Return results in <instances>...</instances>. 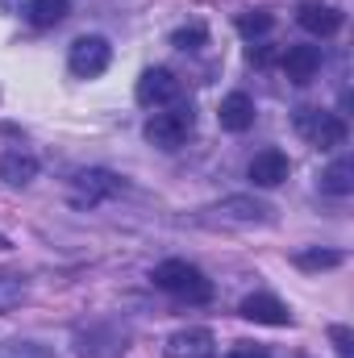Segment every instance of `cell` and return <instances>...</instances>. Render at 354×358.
<instances>
[{"label":"cell","instance_id":"1","mask_svg":"<svg viewBox=\"0 0 354 358\" xmlns=\"http://www.w3.org/2000/svg\"><path fill=\"white\" fill-rule=\"evenodd\" d=\"M71 346H76V358H125L129 346H134V334H129L125 321L108 317V321L80 325L76 338H71Z\"/></svg>","mask_w":354,"mask_h":358},{"label":"cell","instance_id":"2","mask_svg":"<svg viewBox=\"0 0 354 358\" xmlns=\"http://www.w3.org/2000/svg\"><path fill=\"white\" fill-rule=\"evenodd\" d=\"M150 279H155V287L171 292V296L187 300V304H208V300H213V279H204V271L192 267V263H183V259L159 263Z\"/></svg>","mask_w":354,"mask_h":358},{"label":"cell","instance_id":"3","mask_svg":"<svg viewBox=\"0 0 354 358\" xmlns=\"http://www.w3.org/2000/svg\"><path fill=\"white\" fill-rule=\"evenodd\" d=\"M296 134L317 150H338L351 138L346 121L338 113H325V108H296Z\"/></svg>","mask_w":354,"mask_h":358},{"label":"cell","instance_id":"4","mask_svg":"<svg viewBox=\"0 0 354 358\" xmlns=\"http://www.w3.org/2000/svg\"><path fill=\"white\" fill-rule=\"evenodd\" d=\"M117 192H121V176H113L104 167H88V171H76L71 176L67 200H71V208H96V204L113 200Z\"/></svg>","mask_w":354,"mask_h":358},{"label":"cell","instance_id":"5","mask_svg":"<svg viewBox=\"0 0 354 358\" xmlns=\"http://www.w3.org/2000/svg\"><path fill=\"white\" fill-rule=\"evenodd\" d=\"M192 129H196V117H192L187 104H179V108L155 113V117L146 121V142L159 146V150H179V146L192 138Z\"/></svg>","mask_w":354,"mask_h":358},{"label":"cell","instance_id":"6","mask_svg":"<svg viewBox=\"0 0 354 358\" xmlns=\"http://www.w3.org/2000/svg\"><path fill=\"white\" fill-rule=\"evenodd\" d=\"M108 63H113V46L104 42V38H76L71 42V50H67V71L76 76V80H96V76H104L108 71Z\"/></svg>","mask_w":354,"mask_h":358},{"label":"cell","instance_id":"7","mask_svg":"<svg viewBox=\"0 0 354 358\" xmlns=\"http://www.w3.org/2000/svg\"><path fill=\"white\" fill-rule=\"evenodd\" d=\"M179 92H183V84H179L167 67H150V71H142V80L134 88V100L142 108H163V104H176Z\"/></svg>","mask_w":354,"mask_h":358},{"label":"cell","instance_id":"8","mask_svg":"<svg viewBox=\"0 0 354 358\" xmlns=\"http://www.w3.org/2000/svg\"><path fill=\"white\" fill-rule=\"evenodd\" d=\"M238 313H242L246 321H255V325H275V329L292 325V313H288V304H283L279 296H271V292H255V296H246Z\"/></svg>","mask_w":354,"mask_h":358},{"label":"cell","instance_id":"9","mask_svg":"<svg viewBox=\"0 0 354 358\" xmlns=\"http://www.w3.org/2000/svg\"><path fill=\"white\" fill-rule=\"evenodd\" d=\"M213 346H217L213 329L187 325V329H179V334L167 338V358H213Z\"/></svg>","mask_w":354,"mask_h":358},{"label":"cell","instance_id":"10","mask_svg":"<svg viewBox=\"0 0 354 358\" xmlns=\"http://www.w3.org/2000/svg\"><path fill=\"white\" fill-rule=\"evenodd\" d=\"M288 171H292V163H288V155L283 150H259L255 159H250V183L255 187H279L283 179H288Z\"/></svg>","mask_w":354,"mask_h":358},{"label":"cell","instance_id":"11","mask_svg":"<svg viewBox=\"0 0 354 358\" xmlns=\"http://www.w3.org/2000/svg\"><path fill=\"white\" fill-rule=\"evenodd\" d=\"M221 221H238V225H259V221H271V208L255 196H225L217 208H213Z\"/></svg>","mask_w":354,"mask_h":358},{"label":"cell","instance_id":"12","mask_svg":"<svg viewBox=\"0 0 354 358\" xmlns=\"http://www.w3.org/2000/svg\"><path fill=\"white\" fill-rule=\"evenodd\" d=\"M217 121H221V129H229V134H246V129L255 125V100H250L246 92H229V96L221 100V108H217Z\"/></svg>","mask_w":354,"mask_h":358},{"label":"cell","instance_id":"13","mask_svg":"<svg viewBox=\"0 0 354 358\" xmlns=\"http://www.w3.org/2000/svg\"><path fill=\"white\" fill-rule=\"evenodd\" d=\"M283 71L292 84H309L321 71V50L317 46H288L283 50Z\"/></svg>","mask_w":354,"mask_h":358},{"label":"cell","instance_id":"14","mask_svg":"<svg viewBox=\"0 0 354 358\" xmlns=\"http://www.w3.org/2000/svg\"><path fill=\"white\" fill-rule=\"evenodd\" d=\"M0 179H4L8 187L34 183V179H38V159H34L29 150H8V155H0Z\"/></svg>","mask_w":354,"mask_h":358},{"label":"cell","instance_id":"15","mask_svg":"<svg viewBox=\"0 0 354 358\" xmlns=\"http://www.w3.org/2000/svg\"><path fill=\"white\" fill-rule=\"evenodd\" d=\"M296 21H300L309 34H317V38H330V34L342 29V13H338L334 4H304V8L296 13Z\"/></svg>","mask_w":354,"mask_h":358},{"label":"cell","instance_id":"16","mask_svg":"<svg viewBox=\"0 0 354 358\" xmlns=\"http://www.w3.org/2000/svg\"><path fill=\"white\" fill-rule=\"evenodd\" d=\"M25 296H29V279L17 271H0V317L17 313L25 304Z\"/></svg>","mask_w":354,"mask_h":358},{"label":"cell","instance_id":"17","mask_svg":"<svg viewBox=\"0 0 354 358\" xmlns=\"http://www.w3.org/2000/svg\"><path fill=\"white\" fill-rule=\"evenodd\" d=\"M321 192H330V196H351L354 192V163L351 159H338V163H330V167L321 171Z\"/></svg>","mask_w":354,"mask_h":358},{"label":"cell","instance_id":"18","mask_svg":"<svg viewBox=\"0 0 354 358\" xmlns=\"http://www.w3.org/2000/svg\"><path fill=\"white\" fill-rule=\"evenodd\" d=\"M67 13H71V0H34V4H29V25L50 29V25H59Z\"/></svg>","mask_w":354,"mask_h":358},{"label":"cell","instance_id":"19","mask_svg":"<svg viewBox=\"0 0 354 358\" xmlns=\"http://www.w3.org/2000/svg\"><path fill=\"white\" fill-rule=\"evenodd\" d=\"M0 358H55L42 342H29V338H13V342H0Z\"/></svg>","mask_w":354,"mask_h":358},{"label":"cell","instance_id":"20","mask_svg":"<svg viewBox=\"0 0 354 358\" xmlns=\"http://www.w3.org/2000/svg\"><path fill=\"white\" fill-rule=\"evenodd\" d=\"M208 42V29L200 25V21H192V25H179L176 34H171V46H179V50H200Z\"/></svg>","mask_w":354,"mask_h":358},{"label":"cell","instance_id":"21","mask_svg":"<svg viewBox=\"0 0 354 358\" xmlns=\"http://www.w3.org/2000/svg\"><path fill=\"white\" fill-rule=\"evenodd\" d=\"M338 263H342L338 250H300L296 255V267L304 271H325V267H338Z\"/></svg>","mask_w":354,"mask_h":358},{"label":"cell","instance_id":"22","mask_svg":"<svg viewBox=\"0 0 354 358\" xmlns=\"http://www.w3.org/2000/svg\"><path fill=\"white\" fill-rule=\"evenodd\" d=\"M271 25H275V17L263 13V8H259V13H242V17H238V29H242L246 38H259V34H267Z\"/></svg>","mask_w":354,"mask_h":358},{"label":"cell","instance_id":"23","mask_svg":"<svg viewBox=\"0 0 354 358\" xmlns=\"http://www.w3.org/2000/svg\"><path fill=\"white\" fill-rule=\"evenodd\" d=\"M330 338L338 342V355L351 358V329H346V325H334V329H330Z\"/></svg>","mask_w":354,"mask_h":358},{"label":"cell","instance_id":"24","mask_svg":"<svg viewBox=\"0 0 354 358\" xmlns=\"http://www.w3.org/2000/svg\"><path fill=\"white\" fill-rule=\"evenodd\" d=\"M229 358H267V350H259V346H238Z\"/></svg>","mask_w":354,"mask_h":358}]
</instances>
